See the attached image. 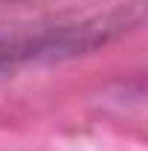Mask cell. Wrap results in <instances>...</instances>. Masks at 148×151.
<instances>
[{"label": "cell", "mask_w": 148, "mask_h": 151, "mask_svg": "<svg viewBox=\"0 0 148 151\" xmlns=\"http://www.w3.org/2000/svg\"><path fill=\"white\" fill-rule=\"evenodd\" d=\"M139 23H142V6L134 3L105 18H90L73 26L0 29V70H12L29 61H58V58L84 55L113 38H119L122 32H131Z\"/></svg>", "instance_id": "cell-1"}]
</instances>
